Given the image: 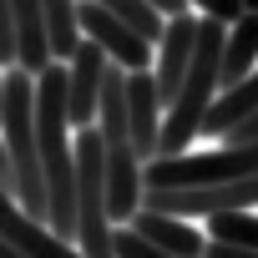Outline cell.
Instances as JSON below:
<instances>
[{"label": "cell", "instance_id": "4", "mask_svg": "<svg viewBox=\"0 0 258 258\" xmlns=\"http://www.w3.org/2000/svg\"><path fill=\"white\" fill-rule=\"evenodd\" d=\"M142 208L167 213V218H218V213H238V208H258V177L243 182H223V187H147Z\"/></svg>", "mask_w": 258, "mask_h": 258}, {"label": "cell", "instance_id": "22", "mask_svg": "<svg viewBox=\"0 0 258 258\" xmlns=\"http://www.w3.org/2000/svg\"><path fill=\"white\" fill-rule=\"evenodd\" d=\"M6 76H11V66L0 61V116H6Z\"/></svg>", "mask_w": 258, "mask_h": 258}, {"label": "cell", "instance_id": "2", "mask_svg": "<svg viewBox=\"0 0 258 258\" xmlns=\"http://www.w3.org/2000/svg\"><path fill=\"white\" fill-rule=\"evenodd\" d=\"M0 132L11 147V167H16V198L21 208L51 228V192H46V172H41V137H36V76L11 66L6 76V116Z\"/></svg>", "mask_w": 258, "mask_h": 258}, {"label": "cell", "instance_id": "11", "mask_svg": "<svg viewBox=\"0 0 258 258\" xmlns=\"http://www.w3.org/2000/svg\"><path fill=\"white\" fill-rule=\"evenodd\" d=\"M258 66V11H243L238 21H228V46H223V91L238 86L243 76H253Z\"/></svg>", "mask_w": 258, "mask_h": 258}, {"label": "cell", "instance_id": "20", "mask_svg": "<svg viewBox=\"0 0 258 258\" xmlns=\"http://www.w3.org/2000/svg\"><path fill=\"white\" fill-rule=\"evenodd\" d=\"M147 6H157L167 21H177V16H187V11H192V0H147Z\"/></svg>", "mask_w": 258, "mask_h": 258}, {"label": "cell", "instance_id": "7", "mask_svg": "<svg viewBox=\"0 0 258 258\" xmlns=\"http://www.w3.org/2000/svg\"><path fill=\"white\" fill-rule=\"evenodd\" d=\"M126 111H132L137 157H142V162H157V157H162L167 106H162V91H157V76H152V71H126Z\"/></svg>", "mask_w": 258, "mask_h": 258}, {"label": "cell", "instance_id": "12", "mask_svg": "<svg viewBox=\"0 0 258 258\" xmlns=\"http://www.w3.org/2000/svg\"><path fill=\"white\" fill-rule=\"evenodd\" d=\"M258 111V66H253V76H243L238 86H228L223 96H218V106L208 111V121H203V137H228L238 121H248Z\"/></svg>", "mask_w": 258, "mask_h": 258}, {"label": "cell", "instance_id": "9", "mask_svg": "<svg viewBox=\"0 0 258 258\" xmlns=\"http://www.w3.org/2000/svg\"><path fill=\"white\" fill-rule=\"evenodd\" d=\"M16 66L31 76H46L56 66L51 26H46V0H16Z\"/></svg>", "mask_w": 258, "mask_h": 258}, {"label": "cell", "instance_id": "8", "mask_svg": "<svg viewBox=\"0 0 258 258\" xmlns=\"http://www.w3.org/2000/svg\"><path fill=\"white\" fill-rule=\"evenodd\" d=\"M198 31H203V16H192V11L177 16V21H167V36H162L157 66H152L157 91H162V106H172L177 91H182V81H187V66H192V51H198Z\"/></svg>", "mask_w": 258, "mask_h": 258}, {"label": "cell", "instance_id": "23", "mask_svg": "<svg viewBox=\"0 0 258 258\" xmlns=\"http://www.w3.org/2000/svg\"><path fill=\"white\" fill-rule=\"evenodd\" d=\"M243 11H258V0H243Z\"/></svg>", "mask_w": 258, "mask_h": 258}, {"label": "cell", "instance_id": "15", "mask_svg": "<svg viewBox=\"0 0 258 258\" xmlns=\"http://www.w3.org/2000/svg\"><path fill=\"white\" fill-rule=\"evenodd\" d=\"M96 6H106L111 16H121L126 26L142 36V41L162 46V36H167V16H162L157 6H147V0H96Z\"/></svg>", "mask_w": 258, "mask_h": 258}, {"label": "cell", "instance_id": "13", "mask_svg": "<svg viewBox=\"0 0 258 258\" xmlns=\"http://www.w3.org/2000/svg\"><path fill=\"white\" fill-rule=\"evenodd\" d=\"M46 26H51V51L56 61H71L86 41V26H81V6L76 0H46Z\"/></svg>", "mask_w": 258, "mask_h": 258}, {"label": "cell", "instance_id": "19", "mask_svg": "<svg viewBox=\"0 0 258 258\" xmlns=\"http://www.w3.org/2000/svg\"><path fill=\"white\" fill-rule=\"evenodd\" d=\"M0 182L16 192V167H11V147H6V132H0Z\"/></svg>", "mask_w": 258, "mask_h": 258}, {"label": "cell", "instance_id": "1", "mask_svg": "<svg viewBox=\"0 0 258 258\" xmlns=\"http://www.w3.org/2000/svg\"><path fill=\"white\" fill-rule=\"evenodd\" d=\"M76 126H71V81L56 61L36 76V137H41V172L51 192V233L76 243Z\"/></svg>", "mask_w": 258, "mask_h": 258}, {"label": "cell", "instance_id": "16", "mask_svg": "<svg viewBox=\"0 0 258 258\" xmlns=\"http://www.w3.org/2000/svg\"><path fill=\"white\" fill-rule=\"evenodd\" d=\"M192 6L203 16H213V21H238L243 16V0H192Z\"/></svg>", "mask_w": 258, "mask_h": 258}, {"label": "cell", "instance_id": "5", "mask_svg": "<svg viewBox=\"0 0 258 258\" xmlns=\"http://www.w3.org/2000/svg\"><path fill=\"white\" fill-rule=\"evenodd\" d=\"M81 26H86V36L111 56V66H121V71H152V66H157V46L142 41L121 16H111L106 6H96V0L81 6Z\"/></svg>", "mask_w": 258, "mask_h": 258}, {"label": "cell", "instance_id": "21", "mask_svg": "<svg viewBox=\"0 0 258 258\" xmlns=\"http://www.w3.org/2000/svg\"><path fill=\"white\" fill-rule=\"evenodd\" d=\"M0 258H31V253H21L16 243H6V238H0Z\"/></svg>", "mask_w": 258, "mask_h": 258}, {"label": "cell", "instance_id": "17", "mask_svg": "<svg viewBox=\"0 0 258 258\" xmlns=\"http://www.w3.org/2000/svg\"><path fill=\"white\" fill-rule=\"evenodd\" d=\"M223 142H228V147H253V142H258V111H253L248 121H238L233 132L223 137Z\"/></svg>", "mask_w": 258, "mask_h": 258}, {"label": "cell", "instance_id": "3", "mask_svg": "<svg viewBox=\"0 0 258 258\" xmlns=\"http://www.w3.org/2000/svg\"><path fill=\"white\" fill-rule=\"evenodd\" d=\"M258 177V142L253 147H213V152H177V157H157L142 167L147 187H223V182H243Z\"/></svg>", "mask_w": 258, "mask_h": 258}, {"label": "cell", "instance_id": "10", "mask_svg": "<svg viewBox=\"0 0 258 258\" xmlns=\"http://www.w3.org/2000/svg\"><path fill=\"white\" fill-rule=\"evenodd\" d=\"M137 238H147L152 248H162V253H172V258H203L208 253V233H198V228H187V218H167V213H152V208H142L132 223Z\"/></svg>", "mask_w": 258, "mask_h": 258}, {"label": "cell", "instance_id": "14", "mask_svg": "<svg viewBox=\"0 0 258 258\" xmlns=\"http://www.w3.org/2000/svg\"><path fill=\"white\" fill-rule=\"evenodd\" d=\"M208 243H233V248H253L258 253V208H238V213L208 218Z\"/></svg>", "mask_w": 258, "mask_h": 258}, {"label": "cell", "instance_id": "18", "mask_svg": "<svg viewBox=\"0 0 258 258\" xmlns=\"http://www.w3.org/2000/svg\"><path fill=\"white\" fill-rule=\"evenodd\" d=\"M203 258H258V253L253 248H233V243H208Z\"/></svg>", "mask_w": 258, "mask_h": 258}, {"label": "cell", "instance_id": "6", "mask_svg": "<svg viewBox=\"0 0 258 258\" xmlns=\"http://www.w3.org/2000/svg\"><path fill=\"white\" fill-rule=\"evenodd\" d=\"M106 71H111V56L86 36L81 51L66 61V81H71V126H76V132L96 126V116H101V86H106Z\"/></svg>", "mask_w": 258, "mask_h": 258}]
</instances>
